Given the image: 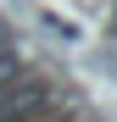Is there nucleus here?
<instances>
[{
  "instance_id": "f257e3e1",
  "label": "nucleus",
  "mask_w": 117,
  "mask_h": 122,
  "mask_svg": "<svg viewBox=\"0 0 117 122\" xmlns=\"http://www.w3.org/2000/svg\"><path fill=\"white\" fill-rule=\"evenodd\" d=\"M45 100H50V89L39 78H17V72L0 78V122H28L45 111Z\"/></svg>"
},
{
  "instance_id": "f03ea898",
  "label": "nucleus",
  "mask_w": 117,
  "mask_h": 122,
  "mask_svg": "<svg viewBox=\"0 0 117 122\" xmlns=\"http://www.w3.org/2000/svg\"><path fill=\"white\" fill-rule=\"evenodd\" d=\"M0 45H6V28H0Z\"/></svg>"
},
{
  "instance_id": "7ed1b4c3",
  "label": "nucleus",
  "mask_w": 117,
  "mask_h": 122,
  "mask_svg": "<svg viewBox=\"0 0 117 122\" xmlns=\"http://www.w3.org/2000/svg\"><path fill=\"white\" fill-rule=\"evenodd\" d=\"M28 122H33V117H28Z\"/></svg>"
}]
</instances>
